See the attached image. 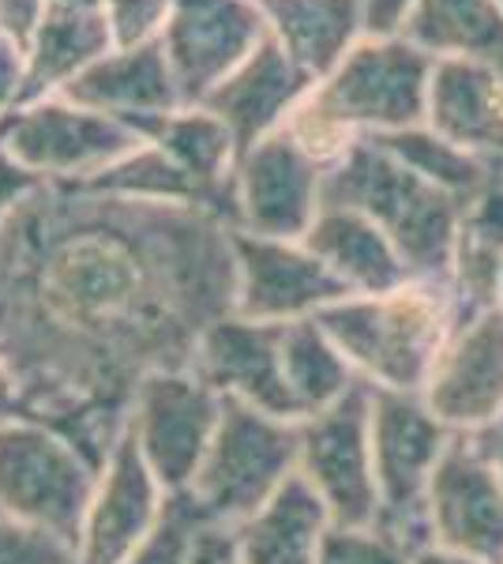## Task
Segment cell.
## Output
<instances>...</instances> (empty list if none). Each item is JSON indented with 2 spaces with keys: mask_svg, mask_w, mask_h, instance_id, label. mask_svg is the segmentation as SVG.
Returning a JSON list of instances; mask_svg holds the SVG:
<instances>
[{
  "mask_svg": "<svg viewBox=\"0 0 503 564\" xmlns=\"http://www.w3.org/2000/svg\"><path fill=\"white\" fill-rule=\"evenodd\" d=\"M237 226L204 204H147L42 181L0 226V354L26 417L98 470L151 372L192 369L237 313Z\"/></svg>",
  "mask_w": 503,
  "mask_h": 564,
  "instance_id": "1",
  "label": "cell"
},
{
  "mask_svg": "<svg viewBox=\"0 0 503 564\" xmlns=\"http://www.w3.org/2000/svg\"><path fill=\"white\" fill-rule=\"evenodd\" d=\"M433 68L406 39H361L289 113L286 132L319 166H335L357 140L425 124Z\"/></svg>",
  "mask_w": 503,
  "mask_h": 564,
  "instance_id": "2",
  "label": "cell"
},
{
  "mask_svg": "<svg viewBox=\"0 0 503 564\" xmlns=\"http://www.w3.org/2000/svg\"><path fill=\"white\" fill-rule=\"evenodd\" d=\"M459 321V297L440 279H409L391 294H353L316 313L357 377L387 391L425 388Z\"/></svg>",
  "mask_w": 503,
  "mask_h": 564,
  "instance_id": "3",
  "label": "cell"
},
{
  "mask_svg": "<svg viewBox=\"0 0 503 564\" xmlns=\"http://www.w3.org/2000/svg\"><path fill=\"white\" fill-rule=\"evenodd\" d=\"M324 207H350L383 226L409 279L451 282L462 199L420 181L380 140H357L335 166H327Z\"/></svg>",
  "mask_w": 503,
  "mask_h": 564,
  "instance_id": "4",
  "label": "cell"
},
{
  "mask_svg": "<svg viewBox=\"0 0 503 564\" xmlns=\"http://www.w3.org/2000/svg\"><path fill=\"white\" fill-rule=\"evenodd\" d=\"M300 422H282L237 399H222L215 441L188 497L207 523L241 527L297 475Z\"/></svg>",
  "mask_w": 503,
  "mask_h": 564,
  "instance_id": "5",
  "label": "cell"
},
{
  "mask_svg": "<svg viewBox=\"0 0 503 564\" xmlns=\"http://www.w3.org/2000/svg\"><path fill=\"white\" fill-rule=\"evenodd\" d=\"M102 470L39 417H0V516L79 545L87 505Z\"/></svg>",
  "mask_w": 503,
  "mask_h": 564,
  "instance_id": "6",
  "label": "cell"
},
{
  "mask_svg": "<svg viewBox=\"0 0 503 564\" xmlns=\"http://www.w3.org/2000/svg\"><path fill=\"white\" fill-rule=\"evenodd\" d=\"M372 388V384H369ZM451 444V430L436 422L417 391L372 388V463H376L380 523L409 550L428 531V481Z\"/></svg>",
  "mask_w": 503,
  "mask_h": 564,
  "instance_id": "7",
  "label": "cell"
},
{
  "mask_svg": "<svg viewBox=\"0 0 503 564\" xmlns=\"http://www.w3.org/2000/svg\"><path fill=\"white\" fill-rule=\"evenodd\" d=\"M143 135L124 121L61 95L23 102L0 117V151L42 181H87L135 151Z\"/></svg>",
  "mask_w": 503,
  "mask_h": 564,
  "instance_id": "8",
  "label": "cell"
},
{
  "mask_svg": "<svg viewBox=\"0 0 503 564\" xmlns=\"http://www.w3.org/2000/svg\"><path fill=\"white\" fill-rule=\"evenodd\" d=\"M297 475L316 489L335 527H376L380 489L372 463V388L364 380L335 406L300 422Z\"/></svg>",
  "mask_w": 503,
  "mask_h": 564,
  "instance_id": "9",
  "label": "cell"
},
{
  "mask_svg": "<svg viewBox=\"0 0 503 564\" xmlns=\"http://www.w3.org/2000/svg\"><path fill=\"white\" fill-rule=\"evenodd\" d=\"M222 395L196 369L151 372L132 399L128 433L166 494H188L215 441Z\"/></svg>",
  "mask_w": 503,
  "mask_h": 564,
  "instance_id": "10",
  "label": "cell"
},
{
  "mask_svg": "<svg viewBox=\"0 0 503 564\" xmlns=\"http://www.w3.org/2000/svg\"><path fill=\"white\" fill-rule=\"evenodd\" d=\"M324 174L327 166L286 129L263 135L237 159L233 226L255 238L305 241L324 207Z\"/></svg>",
  "mask_w": 503,
  "mask_h": 564,
  "instance_id": "11",
  "label": "cell"
},
{
  "mask_svg": "<svg viewBox=\"0 0 503 564\" xmlns=\"http://www.w3.org/2000/svg\"><path fill=\"white\" fill-rule=\"evenodd\" d=\"M428 539L481 564L503 557V478L473 433L451 436L428 481Z\"/></svg>",
  "mask_w": 503,
  "mask_h": 564,
  "instance_id": "12",
  "label": "cell"
},
{
  "mask_svg": "<svg viewBox=\"0 0 503 564\" xmlns=\"http://www.w3.org/2000/svg\"><path fill=\"white\" fill-rule=\"evenodd\" d=\"M237 316L260 324L313 321L319 308L353 297L305 241L255 238L233 230Z\"/></svg>",
  "mask_w": 503,
  "mask_h": 564,
  "instance_id": "13",
  "label": "cell"
},
{
  "mask_svg": "<svg viewBox=\"0 0 503 564\" xmlns=\"http://www.w3.org/2000/svg\"><path fill=\"white\" fill-rule=\"evenodd\" d=\"M263 39L267 20L255 0H173L158 42L181 102L199 106Z\"/></svg>",
  "mask_w": 503,
  "mask_h": 564,
  "instance_id": "14",
  "label": "cell"
},
{
  "mask_svg": "<svg viewBox=\"0 0 503 564\" xmlns=\"http://www.w3.org/2000/svg\"><path fill=\"white\" fill-rule=\"evenodd\" d=\"M447 430L481 433L503 417V308L462 316L420 388Z\"/></svg>",
  "mask_w": 503,
  "mask_h": 564,
  "instance_id": "15",
  "label": "cell"
},
{
  "mask_svg": "<svg viewBox=\"0 0 503 564\" xmlns=\"http://www.w3.org/2000/svg\"><path fill=\"white\" fill-rule=\"evenodd\" d=\"M282 327L286 324L226 316L199 339L192 369L222 399H237L282 422H305L282 369Z\"/></svg>",
  "mask_w": 503,
  "mask_h": 564,
  "instance_id": "16",
  "label": "cell"
},
{
  "mask_svg": "<svg viewBox=\"0 0 503 564\" xmlns=\"http://www.w3.org/2000/svg\"><path fill=\"white\" fill-rule=\"evenodd\" d=\"M166 497L170 494L151 475L132 433L124 430L98 475L95 497H90L84 527H79V564H124L128 553L158 523Z\"/></svg>",
  "mask_w": 503,
  "mask_h": 564,
  "instance_id": "17",
  "label": "cell"
},
{
  "mask_svg": "<svg viewBox=\"0 0 503 564\" xmlns=\"http://www.w3.org/2000/svg\"><path fill=\"white\" fill-rule=\"evenodd\" d=\"M313 87L316 79L300 72L289 53L267 34L199 106L222 117L244 154L263 135L286 129L289 113L305 102Z\"/></svg>",
  "mask_w": 503,
  "mask_h": 564,
  "instance_id": "18",
  "label": "cell"
},
{
  "mask_svg": "<svg viewBox=\"0 0 503 564\" xmlns=\"http://www.w3.org/2000/svg\"><path fill=\"white\" fill-rule=\"evenodd\" d=\"M61 98L113 117V121L132 124L140 135L158 117L185 106L162 42L132 45V50H117L113 45L106 57H98L87 72H79L61 90Z\"/></svg>",
  "mask_w": 503,
  "mask_h": 564,
  "instance_id": "19",
  "label": "cell"
},
{
  "mask_svg": "<svg viewBox=\"0 0 503 564\" xmlns=\"http://www.w3.org/2000/svg\"><path fill=\"white\" fill-rule=\"evenodd\" d=\"M425 124L503 174V72L478 61H436Z\"/></svg>",
  "mask_w": 503,
  "mask_h": 564,
  "instance_id": "20",
  "label": "cell"
},
{
  "mask_svg": "<svg viewBox=\"0 0 503 564\" xmlns=\"http://www.w3.org/2000/svg\"><path fill=\"white\" fill-rule=\"evenodd\" d=\"M305 245L335 271V279L350 294H391L402 282H409L406 263H402L395 241L383 234V226L350 207H319L313 230L305 234Z\"/></svg>",
  "mask_w": 503,
  "mask_h": 564,
  "instance_id": "21",
  "label": "cell"
},
{
  "mask_svg": "<svg viewBox=\"0 0 503 564\" xmlns=\"http://www.w3.org/2000/svg\"><path fill=\"white\" fill-rule=\"evenodd\" d=\"M331 512L305 478L294 475L252 520L233 527L241 564H319Z\"/></svg>",
  "mask_w": 503,
  "mask_h": 564,
  "instance_id": "22",
  "label": "cell"
},
{
  "mask_svg": "<svg viewBox=\"0 0 503 564\" xmlns=\"http://www.w3.org/2000/svg\"><path fill=\"white\" fill-rule=\"evenodd\" d=\"M267 20V34L289 61L316 79H327L346 53L364 39L357 0H255Z\"/></svg>",
  "mask_w": 503,
  "mask_h": 564,
  "instance_id": "23",
  "label": "cell"
},
{
  "mask_svg": "<svg viewBox=\"0 0 503 564\" xmlns=\"http://www.w3.org/2000/svg\"><path fill=\"white\" fill-rule=\"evenodd\" d=\"M109 50H113V31L106 23V12L50 4L39 34L23 53L20 106L61 95L79 72H87Z\"/></svg>",
  "mask_w": 503,
  "mask_h": 564,
  "instance_id": "24",
  "label": "cell"
},
{
  "mask_svg": "<svg viewBox=\"0 0 503 564\" xmlns=\"http://www.w3.org/2000/svg\"><path fill=\"white\" fill-rule=\"evenodd\" d=\"M143 140L158 143L196 181L207 204L233 223V170L237 159H241V148H237L233 132L226 129L222 117L210 113L207 106H181L173 113L158 117L143 132Z\"/></svg>",
  "mask_w": 503,
  "mask_h": 564,
  "instance_id": "25",
  "label": "cell"
},
{
  "mask_svg": "<svg viewBox=\"0 0 503 564\" xmlns=\"http://www.w3.org/2000/svg\"><path fill=\"white\" fill-rule=\"evenodd\" d=\"M402 39L433 61H478L503 72V12L496 0H420Z\"/></svg>",
  "mask_w": 503,
  "mask_h": 564,
  "instance_id": "26",
  "label": "cell"
},
{
  "mask_svg": "<svg viewBox=\"0 0 503 564\" xmlns=\"http://www.w3.org/2000/svg\"><path fill=\"white\" fill-rule=\"evenodd\" d=\"M282 369H286V384L294 391L300 417L335 406L361 380L346 354L331 343V335L316 324V316L282 327Z\"/></svg>",
  "mask_w": 503,
  "mask_h": 564,
  "instance_id": "27",
  "label": "cell"
},
{
  "mask_svg": "<svg viewBox=\"0 0 503 564\" xmlns=\"http://www.w3.org/2000/svg\"><path fill=\"white\" fill-rule=\"evenodd\" d=\"M372 140H380L398 162H406L420 181L436 185L447 196L462 199V204L496 177V170H492L489 162L462 151L459 143L444 140V135L433 132L428 124H417V129H406V132H391V135H372Z\"/></svg>",
  "mask_w": 503,
  "mask_h": 564,
  "instance_id": "28",
  "label": "cell"
},
{
  "mask_svg": "<svg viewBox=\"0 0 503 564\" xmlns=\"http://www.w3.org/2000/svg\"><path fill=\"white\" fill-rule=\"evenodd\" d=\"M76 185H87L95 193L106 196H124V199H147V204H204L210 207L204 193L196 188L185 170L170 159L158 143L143 140L135 151H128L124 159H117L113 166H106L102 174L76 181ZM215 212V207H210Z\"/></svg>",
  "mask_w": 503,
  "mask_h": 564,
  "instance_id": "29",
  "label": "cell"
},
{
  "mask_svg": "<svg viewBox=\"0 0 503 564\" xmlns=\"http://www.w3.org/2000/svg\"><path fill=\"white\" fill-rule=\"evenodd\" d=\"M204 527L207 520L196 508V500L188 494H170L158 523L147 531V539L128 553L124 564H188Z\"/></svg>",
  "mask_w": 503,
  "mask_h": 564,
  "instance_id": "30",
  "label": "cell"
},
{
  "mask_svg": "<svg viewBox=\"0 0 503 564\" xmlns=\"http://www.w3.org/2000/svg\"><path fill=\"white\" fill-rule=\"evenodd\" d=\"M319 564H414V557L383 527H331Z\"/></svg>",
  "mask_w": 503,
  "mask_h": 564,
  "instance_id": "31",
  "label": "cell"
},
{
  "mask_svg": "<svg viewBox=\"0 0 503 564\" xmlns=\"http://www.w3.org/2000/svg\"><path fill=\"white\" fill-rule=\"evenodd\" d=\"M0 564H79L76 542L0 516Z\"/></svg>",
  "mask_w": 503,
  "mask_h": 564,
  "instance_id": "32",
  "label": "cell"
},
{
  "mask_svg": "<svg viewBox=\"0 0 503 564\" xmlns=\"http://www.w3.org/2000/svg\"><path fill=\"white\" fill-rule=\"evenodd\" d=\"M173 0H102L106 23L113 31L117 50H132V45L158 42L166 31Z\"/></svg>",
  "mask_w": 503,
  "mask_h": 564,
  "instance_id": "33",
  "label": "cell"
},
{
  "mask_svg": "<svg viewBox=\"0 0 503 564\" xmlns=\"http://www.w3.org/2000/svg\"><path fill=\"white\" fill-rule=\"evenodd\" d=\"M45 8H50V0H0V39L26 53V45L34 42L45 20Z\"/></svg>",
  "mask_w": 503,
  "mask_h": 564,
  "instance_id": "34",
  "label": "cell"
},
{
  "mask_svg": "<svg viewBox=\"0 0 503 564\" xmlns=\"http://www.w3.org/2000/svg\"><path fill=\"white\" fill-rule=\"evenodd\" d=\"M357 4H361L364 39H402L420 0H357Z\"/></svg>",
  "mask_w": 503,
  "mask_h": 564,
  "instance_id": "35",
  "label": "cell"
},
{
  "mask_svg": "<svg viewBox=\"0 0 503 564\" xmlns=\"http://www.w3.org/2000/svg\"><path fill=\"white\" fill-rule=\"evenodd\" d=\"M188 564H241V553H237V534L233 527H218L207 523L196 539V550H192Z\"/></svg>",
  "mask_w": 503,
  "mask_h": 564,
  "instance_id": "36",
  "label": "cell"
},
{
  "mask_svg": "<svg viewBox=\"0 0 503 564\" xmlns=\"http://www.w3.org/2000/svg\"><path fill=\"white\" fill-rule=\"evenodd\" d=\"M42 185V177L26 174L20 162H12L4 151H0V226L8 223V215L20 207V199L26 193H34V188Z\"/></svg>",
  "mask_w": 503,
  "mask_h": 564,
  "instance_id": "37",
  "label": "cell"
},
{
  "mask_svg": "<svg viewBox=\"0 0 503 564\" xmlns=\"http://www.w3.org/2000/svg\"><path fill=\"white\" fill-rule=\"evenodd\" d=\"M23 95V53L0 39V117L12 113Z\"/></svg>",
  "mask_w": 503,
  "mask_h": 564,
  "instance_id": "38",
  "label": "cell"
},
{
  "mask_svg": "<svg viewBox=\"0 0 503 564\" xmlns=\"http://www.w3.org/2000/svg\"><path fill=\"white\" fill-rule=\"evenodd\" d=\"M23 411V395H20V380H15L12 366L0 354V417H15Z\"/></svg>",
  "mask_w": 503,
  "mask_h": 564,
  "instance_id": "39",
  "label": "cell"
},
{
  "mask_svg": "<svg viewBox=\"0 0 503 564\" xmlns=\"http://www.w3.org/2000/svg\"><path fill=\"white\" fill-rule=\"evenodd\" d=\"M481 441V448H484V456L492 459V467L500 470V478H503V417L496 425H489V430H481V433H473Z\"/></svg>",
  "mask_w": 503,
  "mask_h": 564,
  "instance_id": "40",
  "label": "cell"
},
{
  "mask_svg": "<svg viewBox=\"0 0 503 564\" xmlns=\"http://www.w3.org/2000/svg\"><path fill=\"white\" fill-rule=\"evenodd\" d=\"M414 564H481V561L462 557V553H451V550H440V545H428V550L414 553Z\"/></svg>",
  "mask_w": 503,
  "mask_h": 564,
  "instance_id": "41",
  "label": "cell"
},
{
  "mask_svg": "<svg viewBox=\"0 0 503 564\" xmlns=\"http://www.w3.org/2000/svg\"><path fill=\"white\" fill-rule=\"evenodd\" d=\"M50 4H64V8H90V12H102V0H50Z\"/></svg>",
  "mask_w": 503,
  "mask_h": 564,
  "instance_id": "42",
  "label": "cell"
},
{
  "mask_svg": "<svg viewBox=\"0 0 503 564\" xmlns=\"http://www.w3.org/2000/svg\"><path fill=\"white\" fill-rule=\"evenodd\" d=\"M500 308H503V275H500V302H496Z\"/></svg>",
  "mask_w": 503,
  "mask_h": 564,
  "instance_id": "43",
  "label": "cell"
},
{
  "mask_svg": "<svg viewBox=\"0 0 503 564\" xmlns=\"http://www.w3.org/2000/svg\"><path fill=\"white\" fill-rule=\"evenodd\" d=\"M496 8H500V12H503V0H496Z\"/></svg>",
  "mask_w": 503,
  "mask_h": 564,
  "instance_id": "44",
  "label": "cell"
},
{
  "mask_svg": "<svg viewBox=\"0 0 503 564\" xmlns=\"http://www.w3.org/2000/svg\"><path fill=\"white\" fill-rule=\"evenodd\" d=\"M500 564H503V557H500Z\"/></svg>",
  "mask_w": 503,
  "mask_h": 564,
  "instance_id": "45",
  "label": "cell"
}]
</instances>
